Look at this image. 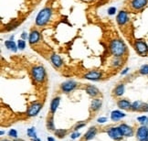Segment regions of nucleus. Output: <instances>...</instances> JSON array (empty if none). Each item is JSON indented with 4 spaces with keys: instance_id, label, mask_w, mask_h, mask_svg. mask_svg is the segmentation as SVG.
<instances>
[{
    "instance_id": "nucleus-1",
    "label": "nucleus",
    "mask_w": 148,
    "mask_h": 141,
    "mask_svg": "<svg viewBox=\"0 0 148 141\" xmlns=\"http://www.w3.org/2000/svg\"><path fill=\"white\" fill-rule=\"evenodd\" d=\"M109 50H110L112 55H113L116 58H121L127 52L126 45L124 44V42L122 41V39H112L110 43Z\"/></svg>"
},
{
    "instance_id": "nucleus-2",
    "label": "nucleus",
    "mask_w": 148,
    "mask_h": 141,
    "mask_svg": "<svg viewBox=\"0 0 148 141\" xmlns=\"http://www.w3.org/2000/svg\"><path fill=\"white\" fill-rule=\"evenodd\" d=\"M52 16V10L50 8H44L40 12H39L36 18V26L38 27H44L46 26Z\"/></svg>"
},
{
    "instance_id": "nucleus-3",
    "label": "nucleus",
    "mask_w": 148,
    "mask_h": 141,
    "mask_svg": "<svg viewBox=\"0 0 148 141\" xmlns=\"http://www.w3.org/2000/svg\"><path fill=\"white\" fill-rule=\"evenodd\" d=\"M31 72L34 80L38 83H42L45 80V78H46V71L40 65L34 66Z\"/></svg>"
},
{
    "instance_id": "nucleus-4",
    "label": "nucleus",
    "mask_w": 148,
    "mask_h": 141,
    "mask_svg": "<svg viewBox=\"0 0 148 141\" xmlns=\"http://www.w3.org/2000/svg\"><path fill=\"white\" fill-rule=\"evenodd\" d=\"M148 4V0H129L130 8L134 11H140L145 8Z\"/></svg>"
},
{
    "instance_id": "nucleus-5",
    "label": "nucleus",
    "mask_w": 148,
    "mask_h": 141,
    "mask_svg": "<svg viewBox=\"0 0 148 141\" xmlns=\"http://www.w3.org/2000/svg\"><path fill=\"white\" fill-rule=\"evenodd\" d=\"M136 138L138 141H146L148 138V127L145 126H141L136 132Z\"/></svg>"
},
{
    "instance_id": "nucleus-6",
    "label": "nucleus",
    "mask_w": 148,
    "mask_h": 141,
    "mask_svg": "<svg viewBox=\"0 0 148 141\" xmlns=\"http://www.w3.org/2000/svg\"><path fill=\"white\" fill-rule=\"evenodd\" d=\"M42 108V105L40 103H33L27 110V116H36L39 111Z\"/></svg>"
},
{
    "instance_id": "nucleus-7",
    "label": "nucleus",
    "mask_w": 148,
    "mask_h": 141,
    "mask_svg": "<svg viewBox=\"0 0 148 141\" xmlns=\"http://www.w3.org/2000/svg\"><path fill=\"white\" fill-rule=\"evenodd\" d=\"M107 133L111 138L114 139V140H119L123 137L119 127H111L109 130L107 131Z\"/></svg>"
},
{
    "instance_id": "nucleus-8",
    "label": "nucleus",
    "mask_w": 148,
    "mask_h": 141,
    "mask_svg": "<svg viewBox=\"0 0 148 141\" xmlns=\"http://www.w3.org/2000/svg\"><path fill=\"white\" fill-rule=\"evenodd\" d=\"M134 48L136 50V52H137L141 55L145 54L148 52L147 45L143 41H135V43H134Z\"/></svg>"
},
{
    "instance_id": "nucleus-9",
    "label": "nucleus",
    "mask_w": 148,
    "mask_h": 141,
    "mask_svg": "<svg viewBox=\"0 0 148 141\" xmlns=\"http://www.w3.org/2000/svg\"><path fill=\"white\" fill-rule=\"evenodd\" d=\"M77 83L74 82V81H67L65 83H63L61 84V90L63 91L64 93H70L71 91H73L74 89L77 87Z\"/></svg>"
},
{
    "instance_id": "nucleus-10",
    "label": "nucleus",
    "mask_w": 148,
    "mask_h": 141,
    "mask_svg": "<svg viewBox=\"0 0 148 141\" xmlns=\"http://www.w3.org/2000/svg\"><path fill=\"white\" fill-rule=\"evenodd\" d=\"M131 110L137 111V112H148V104L142 103L137 101V102H134L132 104Z\"/></svg>"
},
{
    "instance_id": "nucleus-11",
    "label": "nucleus",
    "mask_w": 148,
    "mask_h": 141,
    "mask_svg": "<svg viewBox=\"0 0 148 141\" xmlns=\"http://www.w3.org/2000/svg\"><path fill=\"white\" fill-rule=\"evenodd\" d=\"M119 128H120V130L123 134V137H132L134 135V129L132 127H130L126 124H122V125L119 126Z\"/></svg>"
},
{
    "instance_id": "nucleus-12",
    "label": "nucleus",
    "mask_w": 148,
    "mask_h": 141,
    "mask_svg": "<svg viewBox=\"0 0 148 141\" xmlns=\"http://www.w3.org/2000/svg\"><path fill=\"white\" fill-rule=\"evenodd\" d=\"M128 15L125 11H120L116 17V21L119 26H124L128 22Z\"/></svg>"
},
{
    "instance_id": "nucleus-13",
    "label": "nucleus",
    "mask_w": 148,
    "mask_h": 141,
    "mask_svg": "<svg viewBox=\"0 0 148 141\" xmlns=\"http://www.w3.org/2000/svg\"><path fill=\"white\" fill-rule=\"evenodd\" d=\"M101 76H102L101 72L98 71H90L84 75V78L90 81H98L101 78Z\"/></svg>"
},
{
    "instance_id": "nucleus-14",
    "label": "nucleus",
    "mask_w": 148,
    "mask_h": 141,
    "mask_svg": "<svg viewBox=\"0 0 148 141\" xmlns=\"http://www.w3.org/2000/svg\"><path fill=\"white\" fill-rule=\"evenodd\" d=\"M39 39H40V34H39V32L36 30H34L30 32L29 34V38H28V41H29V44L30 45H33V44H36L39 41Z\"/></svg>"
},
{
    "instance_id": "nucleus-15",
    "label": "nucleus",
    "mask_w": 148,
    "mask_h": 141,
    "mask_svg": "<svg viewBox=\"0 0 148 141\" xmlns=\"http://www.w3.org/2000/svg\"><path fill=\"white\" fill-rule=\"evenodd\" d=\"M117 105H118L119 108L123 109V110H129V109H131V107H132V104H131L126 99L119 100L118 103H117Z\"/></svg>"
},
{
    "instance_id": "nucleus-16",
    "label": "nucleus",
    "mask_w": 148,
    "mask_h": 141,
    "mask_svg": "<svg viewBox=\"0 0 148 141\" xmlns=\"http://www.w3.org/2000/svg\"><path fill=\"white\" fill-rule=\"evenodd\" d=\"M86 92L89 95H90V96H92V97H96L100 94V91L93 85H88L86 87Z\"/></svg>"
},
{
    "instance_id": "nucleus-17",
    "label": "nucleus",
    "mask_w": 148,
    "mask_h": 141,
    "mask_svg": "<svg viewBox=\"0 0 148 141\" xmlns=\"http://www.w3.org/2000/svg\"><path fill=\"white\" fill-rule=\"evenodd\" d=\"M50 61H51V63H52V64L56 67V68H60V67L62 65V61H61L60 56L57 55V54H53L52 56H51Z\"/></svg>"
},
{
    "instance_id": "nucleus-18",
    "label": "nucleus",
    "mask_w": 148,
    "mask_h": 141,
    "mask_svg": "<svg viewBox=\"0 0 148 141\" xmlns=\"http://www.w3.org/2000/svg\"><path fill=\"white\" fill-rule=\"evenodd\" d=\"M96 134H97V128H96L95 127H90L89 130L86 132V134H85V140H90L92 139L95 136Z\"/></svg>"
},
{
    "instance_id": "nucleus-19",
    "label": "nucleus",
    "mask_w": 148,
    "mask_h": 141,
    "mask_svg": "<svg viewBox=\"0 0 148 141\" xmlns=\"http://www.w3.org/2000/svg\"><path fill=\"white\" fill-rule=\"evenodd\" d=\"M124 116H125V114H123V113H122L121 111H118V110L112 111L111 113V118L112 121H118Z\"/></svg>"
},
{
    "instance_id": "nucleus-20",
    "label": "nucleus",
    "mask_w": 148,
    "mask_h": 141,
    "mask_svg": "<svg viewBox=\"0 0 148 141\" xmlns=\"http://www.w3.org/2000/svg\"><path fill=\"white\" fill-rule=\"evenodd\" d=\"M60 97H55L52 101H51V104H50V112H51V114H52V115L56 112V110L58 109L59 105H60Z\"/></svg>"
},
{
    "instance_id": "nucleus-21",
    "label": "nucleus",
    "mask_w": 148,
    "mask_h": 141,
    "mask_svg": "<svg viewBox=\"0 0 148 141\" xmlns=\"http://www.w3.org/2000/svg\"><path fill=\"white\" fill-rule=\"evenodd\" d=\"M101 106V100L99 98H95L92 101V105H90V108L92 111H98Z\"/></svg>"
},
{
    "instance_id": "nucleus-22",
    "label": "nucleus",
    "mask_w": 148,
    "mask_h": 141,
    "mask_svg": "<svg viewBox=\"0 0 148 141\" xmlns=\"http://www.w3.org/2000/svg\"><path fill=\"white\" fill-rule=\"evenodd\" d=\"M113 93H114V94L116 95V96H122L124 93V84H123V83L118 84V85L115 87Z\"/></svg>"
},
{
    "instance_id": "nucleus-23",
    "label": "nucleus",
    "mask_w": 148,
    "mask_h": 141,
    "mask_svg": "<svg viewBox=\"0 0 148 141\" xmlns=\"http://www.w3.org/2000/svg\"><path fill=\"white\" fill-rule=\"evenodd\" d=\"M27 136L29 137L33 141L37 139V134H36V130H35V127H31V128H28L27 131Z\"/></svg>"
},
{
    "instance_id": "nucleus-24",
    "label": "nucleus",
    "mask_w": 148,
    "mask_h": 141,
    "mask_svg": "<svg viewBox=\"0 0 148 141\" xmlns=\"http://www.w3.org/2000/svg\"><path fill=\"white\" fill-rule=\"evenodd\" d=\"M66 134H67V130H65V129H57L55 131V135L60 138H64L66 136Z\"/></svg>"
},
{
    "instance_id": "nucleus-25",
    "label": "nucleus",
    "mask_w": 148,
    "mask_h": 141,
    "mask_svg": "<svg viewBox=\"0 0 148 141\" xmlns=\"http://www.w3.org/2000/svg\"><path fill=\"white\" fill-rule=\"evenodd\" d=\"M47 127L48 129H49V130H53L54 128V122H53V117L51 116L49 118H48L47 120Z\"/></svg>"
},
{
    "instance_id": "nucleus-26",
    "label": "nucleus",
    "mask_w": 148,
    "mask_h": 141,
    "mask_svg": "<svg viewBox=\"0 0 148 141\" xmlns=\"http://www.w3.org/2000/svg\"><path fill=\"white\" fill-rule=\"evenodd\" d=\"M139 72L141 73L142 75H147L148 74V64L142 66L140 68V70H139Z\"/></svg>"
},
{
    "instance_id": "nucleus-27",
    "label": "nucleus",
    "mask_w": 148,
    "mask_h": 141,
    "mask_svg": "<svg viewBox=\"0 0 148 141\" xmlns=\"http://www.w3.org/2000/svg\"><path fill=\"white\" fill-rule=\"evenodd\" d=\"M137 120L141 123L142 126H145L146 124L148 123V117L145 116H140L137 118Z\"/></svg>"
},
{
    "instance_id": "nucleus-28",
    "label": "nucleus",
    "mask_w": 148,
    "mask_h": 141,
    "mask_svg": "<svg viewBox=\"0 0 148 141\" xmlns=\"http://www.w3.org/2000/svg\"><path fill=\"white\" fill-rule=\"evenodd\" d=\"M112 65L114 66V67H119L122 65V61H121V58H116L114 57V60L112 61Z\"/></svg>"
},
{
    "instance_id": "nucleus-29",
    "label": "nucleus",
    "mask_w": 148,
    "mask_h": 141,
    "mask_svg": "<svg viewBox=\"0 0 148 141\" xmlns=\"http://www.w3.org/2000/svg\"><path fill=\"white\" fill-rule=\"evenodd\" d=\"M8 135H9V137H12L14 138H18V132H16L15 129H10V131L8 132Z\"/></svg>"
},
{
    "instance_id": "nucleus-30",
    "label": "nucleus",
    "mask_w": 148,
    "mask_h": 141,
    "mask_svg": "<svg viewBox=\"0 0 148 141\" xmlns=\"http://www.w3.org/2000/svg\"><path fill=\"white\" fill-rule=\"evenodd\" d=\"M5 45H7V47H8V48H9V49H13V50H16L15 44H14L13 42L8 41V42H5Z\"/></svg>"
},
{
    "instance_id": "nucleus-31",
    "label": "nucleus",
    "mask_w": 148,
    "mask_h": 141,
    "mask_svg": "<svg viewBox=\"0 0 148 141\" xmlns=\"http://www.w3.org/2000/svg\"><path fill=\"white\" fill-rule=\"evenodd\" d=\"M97 122L100 123V124H103V123L107 122V118L106 117H100V118H98Z\"/></svg>"
},
{
    "instance_id": "nucleus-32",
    "label": "nucleus",
    "mask_w": 148,
    "mask_h": 141,
    "mask_svg": "<svg viewBox=\"0 0 148 141\" xmlns=\"http://www.w3.org/2000/svg\"><path fill=\"white\" fill-rule=\"evenodd\" d=\"M85 125H86V123H81V124H79V125H77L76 127H75V128H74V130L75 131H77L78 129H79L81 127H83Z\"/></svg>"
},
{
    "instance_id": "nucleus-33",
    "label": "nucleus",
    "mask_w": 148,
    "mask_h": 141,
    "mask_svg": "<svg viewBox=\"0 0 148 141\" xmlns=\"http://www.w3.org/2000/svg\"><path fill=\"white\" fill-rule=\"evenodd\" d=\"M18 47H19V49H24L25 48V41H18Z\"/></svg>"
},
{
    "instance_id": "nucleus-34",
    "label": "nucleus",
    "mask_w": 148,
    "mask_h": 141,
    "mask_svg": "<svg viewBox=\"0 0 148 141\" xmlns=\"http://www.w3.org/2000/svg\"><path fill=\"white\" fill-rule=\"evenodd\" d=\"M79 136V133L76 132V133H74V134L71 135V138H72V139H75V138H77Z\"/></svg>"
},
{
    "instance_id": "nucleus-35",
    "label": "nucleus",
    "mask_w": 148,
    "mask_h": 141,
    "mask_svg": "<svg viewBox=\"0 0 148 141\" xmlns=\"http://www.w3.org/2000/svg\"><path fill=\"white\" fill-rule=\"evenodd\" d=\"M48 141H55L53 138H48Z\"/></svg>"
},
{
    "instance_id": "nucleus-36",
    "label": "nucleus",
    "mask_w": 148,
    "mask_h": 141,
    "mask_svg": "<svg viewBox=\"0 0 148 141\" xmlns=\"http://www.w3.org/2000/svg\"><path fill=\"white\" fill-rule=\"evenodd\" d=\"M113 11H115V9L111 8V9H110V14H112V13H113Z\"/></svg>"
},
{
    "instance_id": "nucleus-37",
    "label": "nucleus",
    "mask_w": 148,
    "mask_h": 141,
    "mask_svg": "<svg viewBox=\"0 0 148 141\" xmlns=\"http://www.w3.org/2000/svg\"><path fill=\"white\" fill-rule=\"evenodd\" d=\"M15 141H24V140L23 139H18V138H16Z\"/></svg>"
},
{
    "instance_id": "nucleus-38",
    "label": "nucleus",
    "mask_w": 148,
    "mask_h": 141,
    "mask_svg": "<svg viewBox=\"0 0 148 141\" xmlns=\"http://www.w3.org/2000/svg\"><path fill=\"white\" fill-rule=\"evenodd\" d=\"M1 141H10V140H8V139H5V140H1Z\"/></svg>"
},
{
    "instance_id": "nucleus-39",
    "label": "nucleus",
    "mask_w": 148,
    "mask_h": 141,
    "mask_svg": "<svg viewBox=\"0 0 148 141\" xmlns=\"http://www.w3.org/2000/svg\"><path fill=\"white\" fill-rule=\"evenodd\" d=\"M82 141H86V140H82Z\"/></svg>"
},
{
    "instance_id": "nucleus-40",
    "label": "nucleus",
    "mask_w": 148,
    "mask_h": 141,
    "mask_svg": "<svg viewBox=\"0 0 148 141\" xmlns=\"http://www.w3.org/2000/svg\"><path fill=\"white\" fill-rule=\"evenodd\" d=\"M146 141H148V138H147V139H146Z\"/></svg>"
}]
</instances>
